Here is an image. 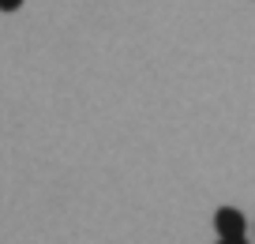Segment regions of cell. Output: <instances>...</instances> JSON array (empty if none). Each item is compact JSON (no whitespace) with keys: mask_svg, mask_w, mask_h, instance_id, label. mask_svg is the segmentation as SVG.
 <instances>
[{"mask_svg":"<svg viewBox=\"0 0 255 244\" xmlns=\"http://www.w3.org/2000/svg\"><path fill=\"white\" fill-rule=\"evenodd\" d=\"M218 244H248L244 237H237V241H218Z\"/></svg>","mask_w":255,"mask_h":244,"instance_id":"3957f363","label":"cell"},{"mask_svg":"<svg viewBox=\"0 0 255 244\" xmlns=\"http://www.w3.org/2000/svg\"><path fill=\"white\" fill-rule=\"evenodd\" d=\"M214 229H218V241H237V237L248 233V222L237 207H222L214 214Z\"/></svg>","mask_w":255,"mask_h":244,"instance_id":"6da1fadb","label":"cell"},{"mask_svg":"<svg viewBox=\"0 0 255 244\" xmlns=\"http://www.w3.org/2000/svg\"><path fill=\"white\" fill-rule=\"evenodd\" d=\"M23 8V0H0V11H19Z\"/></svg>","mask_w":255,"mask_h":244,"instance_id":"7a4b0ae2","label":"cell"}]
</instances>
